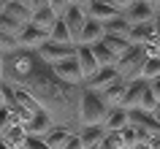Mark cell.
Instances as JSON below:
<instances>
[{
  "label": "cell",
  "instance_id": "29",
  "mask_svg": "<svg viewBox=\"0 0 160 149\" xmlns=\"http://www.w3.org/2000/svg\"><path fill=\"white\" fill-rule=\"evenodd\" d=\"M117 133H119V138H122V147H128V149H130V147L136 144V127H133L130 122H128L125 127H119Z\"/></svg>",
  "mask_w": 160,
  "mask_h": 149
},
{
  "label": "cell",
  "instance_id": "17",
  "mask_svg": "<svg viewBox=\"0 0 160 149\" xmlns=\"http://www.w3.org/2000/svg\"><path fill=\"white\" fill-rule=\"evenodd\" d=\"M57 17H60V14H54L49 6H43V8H35L33 14H30V25H35L38 30H46V33H49L52 25L57 22Z\"/></svg>",
  "mask_w": 160,
  "mask_h": 149
},
{
  "label": "cell",
  "instance_id": "34",
  "mask_svg": "<svg viewBox=\"0 0 160 149\" xmlns=\"http://www.w3.org/2000/svg\"><path fill=\"white\" fill-rule=\"evenodd\" d=\"M68 6H71V0H49V8L54 11V14H62Z\"/></svg>",
  "mask_w": 160,
  "mask_h": 149
},
{
  "label": "cell",
  "instance_id": "9",
  "mask_svg": "<svg viewBox=\"0 0 160 149\" xmlns=\"http://www.w3.org/2000/svg\"><path fill=\"white\" fill-rule=\"evenodd\" d=\"M43 41H49V33H46V30H38L35 25H25L22 33L17 35V43L22 49H38Z\"/></svg>",
  "mask_w": 160,
  "mask_h": 149
},
{
  "label": "cell",
  "instance_id": "40",
  "mask_svg": "<svg viewBox=\"0 0 160 149\" xmlns=\"http://www.w3.org/2000/svg\"><path fill=\"white\" fill-rule=\"evenodd\" d=\"M130 149H149V144H147V141H136Z\"/></svg>",
  "mask_w": 160,
  "mask_h": 149
},
{
  "label": "cell",
  "instance_id": "20",
  "mask_svg": "<svg viewBox=\"0 0 160 149\" xmlns=\"http://www.w3.org/2000/svg\"><path fill=\"white\" fill-rule=\"evenodd\" d=\"M103 136H106V127H103V125H82V127H79V138H82L84 147L101 144Z\"/></svg>",
  "mask_w": 160,
  "mask_h": 149
},
{
  "label": "cell",
  "instance_id": "42",
  "mask_svg": "<svg viewBox=\"0 0 160 149\" xmlns=\"http://www.w3.org/2000/svg\"><path fill=\"white\" fill-rule=\"evenodd\" d=\"M0 82H3V52H0Z\"/></svg>",
  "mask_w": 160,
  "mask_h": 149
},
{
  "label": "cell",
  "instance_id": "33",
  "mask_svg": "<svg viewBox=\"0 0 160 149\" xmlns=\"http://www.w3.org/2000/svg\"><path fill=\"white\" fill-rule=\"evenodd\" d=\"M14 122V117H11V111H8V106H0V133L6 130L8 125Z\"/></svg>",
  "mask_w": 160,
  "mask_h": 149
},
{
  "label": "cell",
  "instance_id": "25",
  "mask_svg": "<svg viewBox=\"0 0 160 149\" xmlns=\"http://www.w3.org/2000/svg\"><path fill=\"white\" fill-rule=\"evenodd\" d=\"M49 41H57V43H73L71 41V33H68V27H65V22L57 17V22L52 25V30H49Z\"/></svg>",
  "mask_w": 160,
  "mask_h": 149
},
{
  "label": "cell",
  "instance_id": "31",
  "mask_svg": "<svg viewBox=\"0 0 160 149\" xmlns=\"http://www.w3.org/2000/svg\"><path fill=\"white\" fill-rule=\"evenodd\" d=\"M22 149H52V147L41 138V136H27L25 144H22Z\"/></svg>",
  "mask_w": 160,
  "mask_h": 149
},
{
  "label": "cell",
  "instance_id": "45",
  "mask_svg": "<svg viewBox=\"0 0 160 149\" xmlns=\"http://www.w3.org/2000/svg\"><path fill=\"white\" fill-rule=\"evenodd\" d=\"M17 3H25V6H27V3H30V0H17ZM27 8H30V6H27Z\"/></svg>",
  "mask_w": 160,
  "mask_h": 149
},
{
  "label": "cell",
  "instance_id": "2",
  "mask_svg": "<svg viewBox=\"0 0 160 149\" xmlns=\"http://www.w3.org/2000/svg\"><path fill=\"white\" fill-rule=\"evenodd\" d=\"M106 111H109V106L101 98V92L84 87L82 90V100H79V119H82V125H101Z\"/></svg>",
  "mask_w": 160,
  "mask_h": 149
},
{
  "label": "cell",
  "instance_id": "38",
  "mask_svg": "<svg viewBox=\"0 0 160 149\" xmlns=\"http://www.w3.org/2000/svg\"><path fill=\"white\" fill-rule=\"evenodd\" d=\"M27 6H30V11H35V8H43V6H49V0H30Z\"/></svg>",
  "mask_w": 160,
  "mask_h": 149
},
{
  "label": "cell",
  "instance_id": "44",
  "mask_svg": "<svg viewBox=\"0 0 160 149\" xmlns=\"http://www.w3.org/2000/svg\"><path fill=\"white\" fill-rule=\"evenodd\" d=\"M152 6H155V11H160V0H155V3H152Z\"/></svg>",
  "mask_w": 160,
  "mask_h": 149
},
{
  "label": "cell",
  "instance_id": "3",
  "mask_svg": "<svg viewBox=\"0 0 160 149\" xmlns=\"http://www.w3.org/2000/svg\"><path fill=\"white\" fill-rule=\"evenodd\" d=\"M144 60H147V52H144V46H138V43H133L128 52H122L117 57V62H114V68H117V76L122 79V82H130V79H138L141 76V68H144Z\"/></svg>",
  "mask_w": 160,
  "mask_h": 149
},
{
  "label": "cell",
  "instance_id": "35",
  "mask_svg": "<svg viewBox=\"0 0 160 149\" xmlns=\"http://www.w3.org/2000/svg\"><path fill=\"white\" fill-rule=\"evenodd\" d=\"M147 84H149V90H152V95H155V98L160 100V73L155 76V79H149V82H147Z\"/></svg>",
  "mask_w": 160,
  "mask_h": 149
},
{
  "label": "cell",
  "instance_id": "18",
  "mask_svg": "<svg viewBox=\"0 0 160 149\" xmlns=\"http://www.w3.org/2000/svg\"><path fill=\"white\" fill-rule=\"evenodd\" d=\"M125 84H128V82H122V79L117 76L111 84H106V87L101 90V98L106 100V106H109V108H111V106H119V100H122V92H125Z\"/></svg>",
  "mask_w": 160,
  "mask_h": 149
},
{
  "label": "cell",
  "instance_id": "27",
  "mask_svg": "<svg viewBox=\"0 0 160 149\" xmlns=\"http://www.w3.org/2000/svg\"><path fill=\"white\" fill-rule=\"evenodd\" d=\"M98 147H101V149H122V138H119L117 130H106V136L101 138Z\"/></svg>",
  "mask_w": 160,
  "mask_h": 149
},
{
  "label": "cell",
  "instance_id": "1",
  "mask_svg": "<svg viewBox=\"0 0 160 149\" xmlns=\"http://www.w3.org/2000/svg\"><path fill=\"white\" fill-rule=\"evenodd\" d=\"M3 82L25 90L35 103L52 117L54 125H62L71 133H79L82 119H79V100L84 84H68L62 82L49 62H43L35 49H22L3 54Z\"/></svg>",
  "mask_w": 160,
  "mask_h": 149
},
{
  "label": "cell",
  "instance_id": "47",
  "mask_svg": "<svg viewBox=\"0 0 160 149\" xmlns=\"http://www.w3.org/2000/svg\"><path fill=\"white\" fill-rule=\"evenodd\" d=\"M0 106H3V90H0Z\"/></svg>",
  "mask_w": 160,
  "mask_h": 149
},
{
  "label": "cell",
  "instance_id": "15",
  "mask_svg": "<svg viewBox=\"0 0 160 149\" xmlns=\"http://www.w3.org/2000/svg\"><path fill=\"white\" fill-rule=\"evenodd\" d=\"M130 122V117H128V108L122 106H111L109 111H106V117H103V127L106 130H119V127H125V125Z\"/></svg>",
  "mask_w": 160,
  "mask_h": 149
},
{
  "label": "cell",
  "instance_id": "22",
  "mask_svg": "<svg viewBox=\"0 0 160 149\" xmlns=\"http://www.w3.org/2000/svg\"><path fill=\"white\" fill-rule=\"evenodd\" d=\"M101 41L106 43V46H109V49L114 52L117 57H119V54H122V52H128V49H130V46H133V43L128 41L125 35H111V33H103V38H101Z\"/></svg>",
  "mask_w": 160,
  "mask_h": 149
},
{
  "label": "cell",
  "instance_id": "24",
  "mask_svg": "<svg viewBox=\"0 0 160 149\" xmlns=\"http://www.w3.org/2000/svg\"><path fill=\"white\" fill-rule=\"evenodd\" d=\"M68 133H71L68 127H62V125H54V127H52V130L43 136V141H46L52 149H60V147H62V141L68 138Z\"/></svg>",
  "mask_w": 160,
  "mask_h": 149
},
{
  "label": "cell",
  "instance_id": "28",
  "mask_svg": "<svg viewBox=\"0 0 160 149\" xmlns=\"http://www.w3.org/2000/svg\"><path fill=\"white\" fill-rule=\"evenodd\" d=\"M155 106H158V98H155V95H152V90H149V84H147V87H144V92H141V100H138V108H141V111H155Z\"/></svg>",
  "mask_w": 160,
  "mask_h": 149
},
{
  "label": "cell",
  "instance_id": "49",
  "mask_svg": "<svg viewBox=\"0 0 160 149\" xmlns=\"http://www.w3.org/2000/svg\"><path fill=\"white\" fill-rule=\"evenodd\" d=\"M144 3H155V0H144Z\"/></svg>",
  "mask_w": 160,
  "mask_h": 149
},
{
  "label": "cell",
  "instance_id": "23",
  "mask_svg": "<svg viewBox=\"0 0 160 149\" xmlns=\"http://www.w3.org/2000/svg\"><path fill=\"white\" fill-rule=\"evenodd\" d=\"M128 30H130V22H128L122 14H117L114 19L103 22V33H111V35H125L128 38Z\"/></svg>",
  "mask_w": 160,
  "mask_h": 149
},
{
  "label": "cell",
  "instance_id": "37",
  "mask_svg": "<svg viewBox=\"0 0 160 149\" xmlns=\"http://www.w3.org/2000/svg\"><path fill=\"white\" fill-rule=\"evenodd\" d=\"M147 144H149V149H160V133H152Z\"/></svg>",
  "mask_w": 160,
  "mask_h": 149
},
{
  "label": "cell",
  "instance_id": "6",
  "mask_svg": "<svg viewBox=\"0 0 160 149\" xmlns=\"http://www.w3.org/2000/svg\"><path fill=\"white\" fill-rule=\"evenodd\" d=\"M38 57L43 60V62H57V60H62V57H71L76 52V46L73 43H57V41H43L41 46H38Z\"/></svg>",
  "mask_w": 160,
  "mask_h": 149
},
{
  "label": "cell",
  "instance_id": "43",
  "mask_svg": "<svg viewBox=\"0 0 160 149\" xmlns=\"http://www.w3.org/2000/svg\"><path fill=\"white\" fill-rule=\"evenodd\" d=\"M0 149H8V144H6V141H3V138H0Z\"/></svg>",
  "mask_w": 160,
  "mask_h": 149
},
{
  "label": "cell",
  "instance_id": "19",
  "mask_svg": "<svg viewBox=\"0 0 160 149\" xmlns=\"http://www.w3.org/2000/svg\"><path fill=\"white\" fill-rule=\"evenodd\" d=\"M0 138L6 141L8 147H17V149H22V144H25V138H27V133H25V125L22 122H11L6 130L0 133Z\"/></svg>",
  "mask_w": 160,
  "mask_h": 149
},
{
  "label": "cell",
  "instance_id": "13",
  "mask_svg": "<svg viewBox=\"0 0 160 149\" xmlns=\"http://www.w3.org/2000/svg\"><path fill=\"white\" fill-rule=\"evenodd\" d=\"M103 38V22H98V19H90L87 17L84 27H82V33H79V43H84V46H90V43H98ZM76 43V46H79Z\"/></svg>",
  "mask_w": 160,
  "mask_h": 149
},
{
  "label": "cell",
  "instance_id": "14",
  "mask_svg": "<svg viewBox=\"0 0 160 149\" xmlns=\"http://www.w3.org/2000/svg\"><path fill=\"white\" fill-rule=\"evenodd\" d=\"M76 60H79V68H82V76H84V82L90 79V76L98 71V62H95V57H92V52H90V46H84V43H79L76 46Z\"/></svg>",
  "mask_w": 160,
  "mask_h": 149
},
{
  "label": "cell",
  "instance_id": "10",
  "mask_svg": "<svg viewBox=\"0 0 160 149\" xmlns=\"http://www.w3.org/2000/svg\"><path fill=\"white\" fill-rule=\"evenodd\" d=\"M147 87V79H130L125 84V92H122V100H119V106L122 108H138V100H141V92Z\"/></svg>",
  "mask_w": 160,
  "mask_h": 149
},
{
  "label": "cell",
  "instance_id": "48",
  "mask_svg": "<svg viewBox=\"0 0 160 149\" xmlns=\"http://www.w3.org/2000/svg\"><path fill=\"white\" fill-rule=\"evenodd\" d=\"M3 3H6V0H0V11H3Z\"/></svg>",
  "mask_w": 160,
  "mask_h": 149
},
{
  "label": "cell",
  "instance_id": "8",
  "mask_svg": "<svg viewBox=\"0 0 160 149\" xmlns=\"http://www.w3.org/2000/svg\"><path fill=\"white\" fill-rule=\"evenodd\" d=\"M52 127H54V122H52V117L46 114V111H33V114H30V119H27L25 122V133L27 136H46V133L52 130Z\"/></svg>",
  "mask_w": 160,
  "mask_h": 149
},
{
  "label": "cell",
  "instance_id": "5",
  "mask_svg": "<svg viewBox=\"0 0 160 149\" xmlns=\"http://www.w3.org/2000/svg\"><path fill=\"white\" fill-rule=\"evenodd\" d=\"M52 71L68 84H84V76H82V68H79V60H76V52L71 57H62L57 62H52Z\"/></svg>",
  "mask_w": 160,
  "mask_h": 149
},
{
  "label": "cell",
  "instance_id": "4",
  "mask_svg": "<svg viewBox=\"0 0 160 149\" xmlns=\"http://www.w3.org/2000/svg\"><path fill=\"white\" fill-rule=\"evenodd\" d=\"M60 19L65 22L68 33H71V41H73V46H76V43H79V33H82V27H84V22H87V8L71 3V6L60 14Z\"/></svg>",
  "mask_w": 160,
  "mask_h": 149
},
{
  "label": "cell",
  "instance_id": "39",
  "mask_svg": "<svg viewBox=\"0 0 160 149\" xmlns=\"http://www.w3.org/2000/svg\"><path fill=\"white\" fill-rule=\"evenodd\" d=\"M152 25H155V33H158V38H160V11L155 14V19H152Z\"/></svg>",
  "mask_w": 160,
  "mask_h": 149
},
{
  "label": "cell",
  "instance_id": "41",
  "mask_svg": "<svg viewBox=\"0 0 160 149\" xmlns=\"http://www.w3.org/2000/svg\"><path fill=\"white\" fill-rule=\"evenodd\" d=\"M71 3H76V6H87L90 0H71Z\"/></svg>",
  "mask_w": 160,
  "mask_h": 149
},
{
  "label": "cell",
  "instance_id": "50",
  "mask_svg": "<svg viewBox=\"0 0 160 149\" xmlns=\"http://www.w3.org/2000/svg\"><path fill=\"white\" fill-rule=\"evenodd\" d=\"M122 149H128V147H122Z\"/></svg>",
  "mask_w": 160,
  "mask_h": 149
},
{
  "label": "cell",
  "instance_id": "11",
  "mask_svg": "<svg viewBox=\"0 0 160 149\" xmlns=\"http://www.w3.org/2000/svg\"><path fill=\"white\" fill-rule=\"evenodd\" d=\"M114 79H117V68H114V65H101V68H98V71H95V73L84 82V87H90V90H95V92H101L103 87H106V84H111Z\"/></svg>",
  "mask_w": 160,
  "mask_h": 149
},
{
  "label": "cell",
  "instance_id": "32",
  "mask_svg": "<svg viewBox=\"0 0 160 149\" xmlns=\"http://www.w3.org/2000/svg\"><path fill=\"white\" fill-rule=\"evenodd\" d=\"M60 149H84V144H82V138H79V133H68V138L62 141Z\"/></svg>",
  "mask_w": 160,
  "mask_h": 149
},
{
  "label": "cell",
  "instance_id": "16",
  "mask_svg": "<svg viewBox=\"0 0 160 149\" xmlns=\"http://www.w3.org/2000/svg\"><path fill=\"white\" fill-rule=\"evenodd\" d=\"M0 14H6V17H11L14 22H22V25H30V14L33 11L27 8L25 3H17V0H6L3 3V11Z\"/></svg>",
  "mask_w": 160,
  "mask_h": 149
},
{
  "label": "cell",
  "instance_id": "46",
  "mask_svg": "<svg viewBox=\"0 0 160 149\" xmlns=\"http://www.w3.org/2000/svg\"><path fill=\"white\" fill-rule=\"evenodd\" d=\"M84 149H101V147H98V144H95V147H84Z\"/></svg>",
  "mask_w": 160,
  "mask_h": 149
},
{
  "label": "cell",
  "instance_id": "36",
  "mask_svg": "<svg viewBox=\"0 0 160 149\" xmlns=\"http://www.w3.org/2000/svg\"><path fill=\"white\" fill-rule=\"evenodd\" d=\"M106 3H111V6H114V8L119 11V14H122V11H125L128 6H130V3H133V0H106Z\"/></svg>",
  "mask_w": 160,
  "mask_h": 149
},
{
  "label": "cell",
  "instance_id": "26",
  "mask_svg": "<svg viewBox=\"0 0 160 149\" xmlns=\"http://www.w3.org/2000/svg\"><path fill=\"white\" fill-rule=\"evenodd\" d=\"M160 73V54H149V57L144 60V68H141V79H155Z\"/></svg>",
  "mask_w": 160,
  "mask_h": 149
},
{
  "label": "cell",
  "instance_id": "12",
  "mask_svg": "<svg viewBox=\"0 0 160 149\" xmlns=\"http://www.w3.org/2000/svg\"><path fill=\"white\" fill-rule=\"evenodd\" d=\"M84 8H87V17L98 19V22H109V19H114L119 14V11L114 8L111 3H106V0H90Z\"/></svg>",
  "mask_w": 160,
  "mask_h": 149
},
{
  "label": "cell",
  "instance_id": "7",
  "mask_svg": "<svg viewBox=\"0 0 160 149\" xmlns=\"http://www.w3.org/2000/svg\"><path fill=\"white\" fill-rule=\"evenodd\" d=\"M155 6L152 3H144V0H133L125 11H122V17L130 22V25H141V22H152L155 19Z\"/></svg>",
  "mask_w": 160,
  "mask_h": 149
},
{
  "label": "cell",
  "instance_id": "21",
  "mask_svg": "<svg viewBox=\"0 0 160 149\" xmlns=\"http://www.w3.org/2000/svg\"><path fill=\"white\" fill-rule=\"evenodd\" d=\"M90 52H92V57H95L98 65H114V62H117V54H114V52H111L103 41L90 43Z\"/></svg>",
  "mask_w": 160,
  "mask_h": 149
},
{
  "label": "cell",
  "instance_id": "30",
  "mask_svg": "<svg viewBox=\"0 0 160 149\" xmlns=\"http://www.w3.org/2000/svg\"><path fill=\"white\" fill-rule=\"evenodd\" d=\"M19 43H17V35H11V33H3L0 30V52L6 54V52H14Z\"/></svg>",
  "mask_w": 160,
  "mask_h": 149
}]
</instances>
